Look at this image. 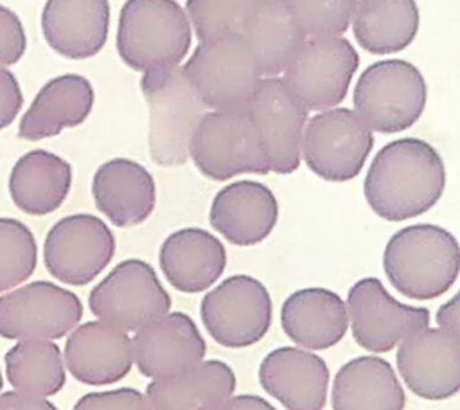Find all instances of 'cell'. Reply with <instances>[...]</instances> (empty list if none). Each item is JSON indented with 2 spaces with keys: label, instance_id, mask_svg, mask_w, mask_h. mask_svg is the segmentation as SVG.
<instances>
[{
  "label": "cell",
  "instance_id": "10",
  "mask_svg": "<svg viewBox=\"0 0 460 410\" xmlns=\"http://www.w3.org/2000/svg\"><path fill=\"white\" fill-rule=\"evenodd\" d=\"M88 306L97 320L129 333L171 311V297L149 263L126 259L92 288Z\"/></svg>",
  "mask_w": 460,
  "mask_h": 410
},
{
  "label": "cell",
  "instance_id": "7",
  "mask_svg": "<svg viewBox=\"0 0 460 410\" xmlns=\"http://www.w3.org/2000/svg\"><path fill=\"white\" fill-rule=\"evenodd\" d=\"M189 156L203 176L216 182L270 173L246 108L207 111L192 133Z\"/></svg>",
  "mask_w": 460,
  "mask_h": 410
},
{
  "label": "cell",
  "instance_id": "24",
  "mask_svg": "<svg viewBox=\"0 0 460 410\" xmlns=\"http://www.w3.org/2000/svg\"><path fill=\"white\" fill-rule=\"evenodd\" d=\"M280 325L286 336L302 349H329L347 334L345 300L327 288L296 290L280 308Z\"/></svg>",
  "mask_w": 460,
  "mask_h": 410
},
{
  "label": "cell",
  "instance_id": "34",
  "mask_svg": "<svg viewBox=\"0 0 460 410\" xmlns=\"http://www.w3.org/2000/svg\"><path fill=\"white\" fill-rule=\"evenodd\" d=\"M307 38L341 36L354 16L358 0H284Z\"/></svg>",
  "mask_w": 460,
  "mask_h": 410
},
{
  "label": "cell",
  "instance_id": "19",
  "mask_svg": "<svg viewBox=\"0 0 460 410\" xmlns=\"http://www.w3.org/2000/svg\"><path fill=\"white\" fill-rule=\"evenodd\" d=\"M259 383L288 410H322L329 369L322 356L302 347H279L259 365Z\"/></svg>",
  "mask_w": 460,
  "mask_h": 410
},
{
  "label": "cell",
  "instance_id": "23",
  "mask_svg": "<svg viewBox=\"0 0 460 410\" xmlns=\"http://www.w3.org/2000/svg\"><path fill=\"white\" fill-rule=\"evenodd\" d=\"M167 282L181 293L208 290L225 272L226 250L210 232L189 227L169 234L158 252Z\"/></svg>",
  "mask_w": 460,
  "mask_h": 410
},
{
  "label": "cell",
  "instance_id": "3",
  "mask_svg": "<svg viewBox=\"0 0 460 410\" xmlns=\"http://www.w3.org/2000/svg\"><path fill=\"white\" fill-rule=\"evenodd\" d=\"M190 22L174 0H126L117 27V52L133 70L176 67L190 47Z\"/></svg>",
  "mask_w": 460,
  "mask_h": 410
},
{
  "label": "cell",
  "instance_id": "17",
  "mask_svg": "<svg viewBox=\"0 0 460 410\" xmlns=\"http://www.w3.org/2000/svg\"><path fill=\"white\" fill-rule=\"evenodd\" d=\"M131 347L138 372L151 379L169 378L194 367L207 351L198 325L181 311H167L137 329Z\"/></svg>",
  "mask_w": 460,
  "mask_h": 410
},
{
  "label": "cell",
  "instance_id": "41",
  "mask_svg": "<svg viewBox=\"0 0 460 410\" xmlns=\"http://www.w3.org/2000/svg\"><path fill=\"white\" fill-rule=\"evenodd\" d=\"M2 385H4V379H2V372H0V390H2Z\"/></svg>",
  "mask_w": 460,
  "mask_h": 410
},
{
  "label": "cell",
  "instance_id": "22",
  "mask_svg": "<svg viewBox=\"0 0 460 410\" xmlns=\"http://www.w3.org/2000/svg\"><path fill=\"white\" fill-rule=\"evenodd\" d=\"M110 31L108 0H47L41 32L52 50L68 59L95 56Z\"/></svg>",
  "mask_w": 460,
  "mask_h": 410
},
{
  "label": "cell",
  "instance_id": "40",
  "mask_svg": "<svg viewBox=\"0 0 460 410\" xmlns=\"http://www.w3.org/2000/svg\"><path fill=\"white\" fill-rule=\"evenodd\" d=\"M217 410H277L270 401L255 394H241L228 397Z\"/></svg>",
  "mask_w": 460,
  "mask_h": 410
},
{
  "label": "cell",
  "instance_id": "31",
  "mask_svg": "<svg viewBox=\"0 0 460 410\" xmlns=\"http://www.w3.org/2000/svg\"><path fill=\"white\" fill-rule=\"evenodd\" d=\"M5 374L18 392L49 397L66 381L61 349L54 340H18L5 352Z\"/></svg>",
  "mask_w": 460,
  "mask_h": 410
},
{
  "label": "cell",
  "instance_id": "28",
  "mask_svg": "<svg viewBox=\"0 0 460 410\" xmlns=\"http://www.w3.org/2000/svg\"><path fill=\"white\" fill-rule=\"evenodd\" d=\"M13 203L31 216H45L63 205L72 185L70 164L47 149L22 155L9 174Z\"/></svg>",
  "mask_w": 460,
  "mask_h": 410
},
{
  "label": "cell",
  "instance_id": "12",
  "mask_svg": "<svg viewBox=\"0 0 460 410\" xmlns=\"http://www.w3.org/2000/svg\"><path fill=\"white\" fill-rule=\"evenodd\" d=\"M81 316L79 297L49 281H34L0 295V336L5 340H58Z\"/></svg>",
  "mask_w": 460,
  "mask_h": 410
},
{
  "label": "cell",
  "instance_id": "16",
  "mask_svg": "<svg viewBox=\"0 0 460 410\" xmlns=\"http://www.w3.org/2000/svg\"><path fill=\"white\" fill-rule=\"evenodd\" d=\"M397 370L408 388L424 399H447L460 388V334L422 327L397 343Z\"/></svg>",
  "mask_w": 460,
  "mask_h": 410
},
{
  "label": "cell",
  "instance_id": "27",
  "mask_svg": "<svg viewBox=\"0 0 460 410\" xmlns=\"http://www.w3.org/2000/svg\"><path fill=\"white\" fill-rule=\"evenodd\" d=\"M332 410H404V388L394 367L374 354L343 363L331 392Z\"/></svg>",
  "mask_w": 460,
  "mask_h": 410
},
{
  "label": "cell",
  "instance_id": "6",
  "mask_svg": "<svg viewBox=\"0 0 460 410\" xmlns=\"http://www.w3.org/2000/svg\"><path fill=\"white\" fill-rule=\"evenodd\" d=\"M426 81L404 59H381L368 65L354 88V111L379 133L411 128L426 106Z\"/></svg>",
  "mask_w": 460,
  "mask_h": 410
},
{
  "label": "cell",
  "instance_id": "29",
  "mask_svg": "<svg viewBox=\"0 0 460 410\" xmlns=\"http://www.w3.org/2000/svg\"><path fill=\"white\" fill-rule=\"evenodd\" d=\"M239 34L264 77L280 76L307 38L284 0H259Z\"/></svg>",
  "mask_w": 460,
  "mask_h": 410
},
{
  "label": "cell",
  "instance_id": "8",
  "mask_svg": "<svg viewBox=\"0 0 460 410\" xmlns=\"http://www.w3.org/2000/svg\"><path fill=\"white\" fill-rule=\"evenodd\" d=\"M358 65L359 56L349 40L305 38L282 72V79L305 110L323 111L347 97Z\"/></svg>",
  "mask_w": 460,
  "mask_h": 410
},
{
  "label": "cell",
  "instance_id": "5",
  "mask_svg": "<svg viewBox=\"0 0 460 410\" xmlns=\"http://www.w3.org/2000/svg\"><path fill=\"white\" fill-rule=\"evenodd\" d=\"M181 68L199 99L212 110L246 108L262 79L239 32L201 40Z\"/></svg>",
  "mask_w": 460,
  "mask_h": 410
},
{
  "label": "cell",
  "instance_id": "11",
  "mask_svg": "<svg viewBox=\"0 0 460 410\" xmlns=\"http://www.w3.org/2000/svg\"><path fill=\"white\" fill-rule=\"evenodd\" d=\"M273 304L266 286L244 273L212 288L199 304L207 333L223 347L241 349L257 343L271 325Z\"/></svg>",
  "mask_w": 460,
  "mask_h": 410
},
{
  "label": "cell",
  "instance_id": "37",
  "mask_svg": "<svg viewBox=\"0 0 460 410\" xmlns=\"http://www.w3.org/2000/svg\"><path fill=\"white\" fill-rule=\"evenodd\" d=\"M23 95L14 74L0 67V129L9 126L20 113Z\"/></svg>",
  "mask_w": 460,
  "mask_h": 410
},
{
  "label": "cell",
  "instance_id": "26",
  "mask_svg": "<svg viewBox=\"0 0 460 410\" xmlns=\"http://www.w3.org/2000/svg\"><path fill=\"white\" fill-rule=\"evenodd\" d=\"M235 390V374L221 360H201L194 367L151 379L146 396L153 410H217Z\"/></svg>",
  "mask_w": 460,
  "mask_h": 410
},
{
  "label": "cell",
  "instance_id": "13",
  "mask_svg": "<svg viewBox=\"0 0 460 410\" xmlns=\"http://www.w3.org/2000/svg\"><path fill=\"white\" fill-rule=\"evenodd\" d=\"M115 237L93 214H70L47 232L43 263L47 272L70 286L92 282L113 259Z\"/></svg>",
  "mask_w": 460,
  "mask_h": 410
},
{
  "label": "cell",
  "instance_id": "30",
  "mask_svg": "<svg viewBox=\"0 0 460 410\" xmlns=\"http://www.w3.org/2000/svg\"><path fill=\"white\" fill-rule=\"evenodd\" d=\"M420 23L415 0H358L352 32L370 54H395L417 36Z\"/></svg>",
  "mask_w": 460,
  "mask_h": 410
},
{
  "label": "cell",
  "instance_id": "4",
  "mask_svg": "<svg viewBox=\"0 0 460 410\" xmlns=\"http://www.w3.org/2000/svg\"><path fill=\"white\" fill-rule=\"evenodd\" d=\"M142 94L149 106V153L160 165H181L189 160L192 133L207 113L180 65L144 72Z\"/></svg>",
  "mask_w": 460,
  "mask_h": 410
},
{
  "label": "cell",
  "instance_id": "15",
  "mask_svg": "<svg viewBox=\"0 0 460 410\" xmlns=\"http://www.w3.org/2000/svg\"><path fill=\"white\" fill-rule=\"evenodd\" d=\"M270 171L289 174L300 165L307 110L282 77H262L248 106Z\"/></svg>",
  "mask_w": 460,
  "mask_h": 410
},
{
  "label": "cell",
  "instance_id": "35",
  "mask_svg": "<svg viewBox=\"0 0 460 410\" xmlns=\"http://www.w3.org/2000/svg\"><path fill=\"white\" fill-rule=\"evenodd\" d=\"M72 410H153L146 394L122 387L81 396Z\"/></svg>",
  "mask_w": 460,
  "mask_h": 410
},
{
  "label": "cell",
  "instance_id": "1",
  "mask_svg": "<svg viewBox=\"0 0 460 410\" xmlns=\"http://www.w3.org/2000/svg\"><path fill=\"white\" fill-rule=\"evenodd\" d=\"M446 187V167L426 140L404 137L383 146L363 182L370 209L386 221H404L433 209Z\"/></svg>",
  "mask_w": 460,
  "mask_h": 410
},
{
  "label": "cell",
  "instance_id": "20",
  "mask_svg": "<svg viewBox=\"0 0 460 410\" xmlns=\"http://www.w3.org/2000/svg\"><path fill=\"white\" fill-rule=\"evenodd\" d=\"M279 219V203L273 191L255 180H239L225 185L212 200L208 221L226 241L252 246L264 241Z\"/></svg>",
  "mask_w": 460,
  "mask_h": 410
},
{
  "label": "cell",
  "instance_id": "18",
  "mask_svg": "<svg viewBox=\"0 0 460 410\" xmlns=\"http://www.w3.org/2000/svg\"><path fill=\"white\" fill-rule=\"evenodd\" d=\"M63 361L84 385H110L133 367L131 338L126 331L101 320L77 324L65 343Z\"/></svg>",
  "mask_w": 460,
  "mask_h": 410
},
{
  "label": "cell",
  "instance_id": "25",
  "mask_svg": "<svg viewBox=\"0 0 460 410\" xmlns=\"http://www.w3.org/2000/svg\"><path fill=\"white\" fill-rule=\"evenodd\" d=\"M92 83L79 74H63L41 86L23 113L18 135L41 140L86 120L93 106Z\"/></svg>",
  "mask_w": 460,
  "mask_h": 410
},
{
  "label": "cell",
  "instance_id": "36",
  "mask_svg": "<svg viewBox=\"0 0 460 410\" xmlns=\"http://www.w3.org/2000/svg\"><path fill=\"white\" fill-rule=\"evenodd\" d=\"M25 47L27 38L18 14L0 5V67L20 61Z\"/></svg>",
  "mask_w": 460,
  "mask_h": 410
},
{
  "label": "cell",
  "instance_id": "2",
  "mask_svg": "<svg viewBox=\"0 0 460 410\" xmlns=\"http://www.w3.org/2000/svg\"><path fill=\"white\" fill-rule=\"evenodd\" d=\"M383 268L390 284L404 297L417 300L440 297L458 277V241L438 225H408L388 239Z\"/></svg>",
  "mask_w": 460,
  "mask_h": 410
},
{
  "label": "cell",
  "instance_id": "14",
  "mask_svg": "<svg viewBox=\"0 0 460 410\" xmlns=\"http://www.w3.org/2000/svg\"><path fill=\"white\" fill-rule=\"evenodd\" d=\"M345 306L356 343L370 352L392 351L402 338L429 325L431 316L426 308L394 299L376 277L356 281Z\"/></svg>",
  "mask_w": 460,
  "mask_h": 410
},
{
  "label": "cell",
  "instance_id": "21",
  "mask_svg": "<svg viewBox=\"0 0 460 410\" xmlns=\"http://www.w3.org/2000/svg\"><path fill=\"white\" fill-rule=\"evenodd\" d=\"M95 207L120 228L144 223L156 203L151 173L129 158H111L97 167L92 180Z\"/></svg>",
  "mask_w": 460,
  "mask_h": 410
},
{
  "label": "cell",
  "instance_id": "9",
  "mask_svg": "<svg viewBox=\"0 0 460 410\" xmlns=\"http://www.w3.org/2000/svg\"><path fill=\"white\" fill-rule=\"evenodd\" d=\"M374 146L370 128L350 108H329L313 115L302 135L300 156L327 182L356 178Z\"/></svg>",
  "mask_w": 460,
  "mask_h": 410
},
{
  "label": "cell",
  "instance_id": "39",
  "mask_svg": "<svg viewBox=\"0 0 460 410\" xmlns=\"http://www.w3.org/2000/svg\"><path fill=\"white\" fill-rule=\"evenodd\" d=\"M435 320L440 329L460 334V297H458V293H455L447 302H444L438 308Z\"/></svg>",
  "mask_w": 460,
  "mask_h": 410
},
{
  "label": "cell",
  "instance_id": "33",
  "mask_svg": "<svg viewBox=\"0 0 460 410\" xmlns=\"http://www.w3.org/2000/svg\"><path fill=\"white\" fill-rule=\"evenodd\" d=\"M259 0H187L185 14L198 40L241 32Z\"/></svg>",
  "mask_w": 460,
  "mask_h": 410
},
{
  "label": "cell",
  "instance_id": "32",
  "mask_svg": "<svg viewBox=\"0 0 460 410\" xmlns=\"http://www.w3.org/2000/svg\"><path fill=\"white\" fill-rule=\"evenodd\" d=\"M38 264V246L25 223L0 218V293L27 281Z\"/></svg>",
  "mask_w": 460,
  "mask_h": 410
},
{
  "label": "cell",
  "instance_id": "38",
  "mask_svg": "<svg viewBox=\"0 0 460 410\" xmlns=\"http://www.w3.org/2000/svg\"><path fill=\"white\" fill-rule=\"evenodd\" d=\"M0 410H58L47 397L7 390L0 394Z\"/></svg>",
  "mask_w": 460,
  "mask_h": 410
}]
</instances>
